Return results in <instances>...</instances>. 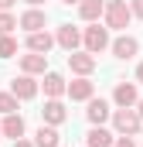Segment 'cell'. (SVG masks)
Wrapping results in <instances>:
<instances>
[{
    "mask_svg": "<svg viewBox=\"0 0 143 147\" xmlns=\"http://www.w3.org/2000/svg\"><path fill=\"white\" fill-rule=\"evenodd\" d=\"M65 96H72V103H89L96 96V82L89 75H78V79H72L65 86Z\"/></svg>",
    "mask_w": 143,
    "mask_h": 147,
    "instance_id": "4",
    "label": "cell"
},
{
    "mask_svg": "<svg viewBox=\"0 0 143 147\" xmlns=\"http://www.w3.org/2000/svg\"><path fill=\"white\" fill-rule=\"evenodd\" d=\"M41 86H44V96L48 99H61L68 82H65V75H58V72H44V82Z\"/></svg>",
    "mask_w": 143,
    "mask_h": 147,
    "instance_id": "16",
    "label": "cell"
},
{
    "mask_svg": "<svg viewBox=\"0 0 143 147\" xmlns=\"http://www.w3.org/2000/svg\"><path fill=\"white\" fill-rule=\"evenodd\" d=\"M14 28H17V17L10 10H0V34H10Z\"/></svg>",
    "mask_w": 143,
    "mask_h": 147,
    "instance_id": "22",
    "label": "cell"
},
{
    "mask_svg": "<svg viewBox=\"0 0 143 147\" xmlns=\"http://www.w3.org/2000/svg\"><path fill=\"white\" fill-rule=\"evenodd\" d=\"M55 45L65 48V51H78V48H82V31L72 28V24H58V31H55Z\"/></svg>",
    "mask_w": 143,
    "mask_h": 147,
    "instance_id": "7",
    "label": "cell"
},
{
    "mask_svg": "<svg viewBox=\"0 0 143 147\" xmlns=\"http://www.w3.org/2000/svg\"><path fill=\"white\" fill-rule=\"evenodd\" d=\"M109 51H112L119 62H130V58L140 55V41H136L133 34H119L116 41H109Z\"/></svg>",
    "mask_w": 143,
    "mask_h": 147,
    "instance_id": "5",
    "label": "cell"
},
{
    "mask_svg": "<svg viewBox=\"0 0 143 147\" xmlns=\"http://www.w3.org/2000/svg\"><path fill=\"white\" fill-rule=\"evenodd\" d=\"M109 116H112L109 103H106V99H96V96H92V99H89V110H85V120H89L92 127H102Z\"/></svg>",
    "mask_w": 143,
    "mask_h": 147,
    "instance_id": "13",
    "label": "cell"
},
{
    "mask_svg": "<svg viewBox=\"0 0 143 147\" xmlns=\"http://www.w3.org/2000/svg\"><path fill=\"white\" fill-rule=\"evenodd\" d=\"M136 86H143V62L136 65Z\"/></svg>",
    "mask_w": 143,
    "mask_h": 147,
    "instance_id": "26",
    "label": "cell"
},
{
    "mask_svg": "<svg viewBox=\"0 0 143 147\" xmlns=\"http://www.w3.org/2000/svg\"><path fill=\"white\" fill-rule=\"evenodd\" d=\"M17 106H21V99L14 96V92H0V113L7 116V113H17Z\"/></svg>",
    "mask_w": 143,
    "mask_h": 147,
    "instance_id": "21",
    "label": "cell"
},
{
    "mask_svg": "<svg viewBox=\"0 0 143 147\" xmlns=\"http://www.w3.org/2000/svg\"><path fill=\"white\" fill-rule=\"evenodd\" d=\"M24 130H27V127H24V116H21V113H7V116H3V123H0V134H3V137H10V140H21V137H24Z\"/></svg>",
    "mask_w": 143,
    "mask_h": 147,
    "instance_id": "14",
    "label": "cell"
},
{
    "mask_svg": "<svg viewBox=\"0 0 143 147\" xmlns=\"http://www.w3.org/2000/svg\"><path fill=\"white\" fill-rule=\"evenodd\" d=\"M136 99H140L136 82H116V89H112V103H116L119 110H133Z\"/></svg>",
    "mask_w": 143,
    "mask_h": 147,
    "instance_id": "6",
    "label": "cell"
},
{
    "mask_svg": "<svg viewBox=\"0 0 143 147\" xmlns=\"http://www.w3.org/2000/svg\"><path fill=\"white\" fill-rule=\"evenodd\" d=\"M14 3H17V0H0V10H10Z\"/></svg>",
    "mask_w": 143,
    "mask_h": 147,
    "instance_id": "27",
    "label": "cell"
},
{
    "mask_svg": "<svg viewBox=\"0 0 143 147\" xmlns=\"http://www.w3.org/2000/svg\"><path fill=\"white\" fill-rule=\"evenodd\" d=\"M14 55H17V38L0 34V58H14Z\"/></svg>",
    "mask_w": 143,
    "mask_h": 147,
    "instance_id": "20",
    "label": "cell"
},
{
    "mask_svg": "<svg viewBox=\"0 0 143 147\" xmlns=\"http://www.w3.org/2000/svg\"><path fill=\"white\" fill-rule=\"evenodd\" d=\"M112 130L106 127H89V134H85V147H112Z\"/></svg>",
    "mask_w": 143,
    "mask_h": 147,
    "instance_id": "18",
    "label": "cell"
},
{
    "mask_svg": "<svg viewBox=\"0 0 143 147\" xmlns=\"http://www.w3.org/2000/svg\"><path fill=\"white\" fill-rule=\"evenodd\" d=\"M0 137H3V134H0Z\"/></svg>",
    "mask_w": 143,
    "mask_h": 147,
    "instance_id": "31",
    "label": "cell"
},
{
    "mask_svg": "<svg viewBox=\"0 0 143 147\" xmlns=\"http://www.w3.org/2000/svg\"><path fill=\"white\" fill-rule=\"evenodd\" d=\"M75 7H78V17H82L85 24H92V21H99V17H102L106 0H78Z\"/></svg>",
    "mask_w": 143,
    "mask_h": 147,
    "instance_id": "17",
    "label": "cell"
},
{
    "mask_svg": "<svg viewBox=\"0 0 143 147\" xmlns=\"http://www.w3.org/2000/svg\"><path fill=\"white\" fill-rule=\"evenodd\" d=\"M44 24H48V14H44L41 7H27V10L17 17V28H24L27 34H31V31H44Z\"/></svg>",
    "mask_w": 143,
    "mask_h": 147,
    "instance_id": "10",
    "label": "cell"
},
{
    "mask_svg": "<svg viewBox=\"0 0 143 147\" xmlns=\"http://www.w3.org/2000/svg\"><path fill=\"white\" fill-rule=\"evenodd\" d=\"M24 3H27V7H41L44 0H24Z\"/></svg>",
    "mask_w": 143,
    "mask_h": 147,
    "instance_id": "29",
    "label": "cell"
},
{
    "mask_svg": "<svg viewBox=\"0 0 143 147\" xmlns=\"http://www.w3.org/2000/svg\"><path fill=\"white\" fill-rule=\"evenodd\" d=\"M126 3H130V14L143 21V0H126Z\"/></svg>",
    "mask_w": 143,
    "mask_h": 147,
    "instance_id": "23",
    "label": "cell"
},
{
    "mask_svg": "<svg viewBox=\"0 0 143 147\" xmlns=\"http://www.w3.org/2000/svg\"><path fill=\"white\" fill-rule=\"evenodd\" d=\"M102 21H106L109 31H126L130 21H133L130 3H126V0H106V7H102Z\"/></svg>",
    "mask_w": 143,
    "mask_h": 147,
    "instance_id": "1",
    "label": "cell"
},
{
    "mask_svg": "<svg viewBox=\"0 0 143 147\" xmlns=\"http://www.w3.org/2000/svg\"><path fill=\"white\" fill-rule=\"evenodd\" d=\"M58 3H65V7H72V3H78V0H58Z\"/></svg>",
    "mask_w": 143,
    "mask_h": 147,
    "instance_id": "30",
    "label": "cell"
},
{
    "mask_svg": "<svg viewBox=\"0 0 143 147\" xmlns=\"http://www.w3.org/2000/svg\"><path fill=\"white\" fill-rule=\"evenodd\" d=\"M34 147H61V140H58V130L55 127H48V123H41L34 134Z\"/></svg>",
    "mask_w": 143,
    "mask_h": 147,
    "instance_id": "19",
    "label": "cell"
},
{
    "mask_svg": "<svg viewBox=\"0 0 143 147\" xmlns=\"http://www.w3.org/2000/svg\"><path fill=\"white\" fill-rule=\"evenodd\" d=\"M112 147H136V144H133V137H116Z\"/></svg>",
    "mask_w": 143,
    "mask_h": 147,
    "instance_id": "24",
    "label": "cell"
},
{
    "mask_svg": "<svg viewBox=\"0 0 143 147\" xmlns=\"http://www.w3.org/2000/svg\"><path fill=\"white\" fill-rule=\"evenodd\" d=\"M109 41H112V38H109V28H106V24H99V21H92V24L82 31V48H85L89 55H99V51H106V48H109Z\"/></svg>",
    "mask_w": 143,
    "mask_h": 147,
    "instance_id": "2",
    "label": "cell"
},
{
    "mask_svg": "<svg viewBox=\"0 0 143 147\" xmlns=\"http://www.w3.org/2000/svg\"><path fill=\"white\" fill-rule=\"evenodd\" d=\"M37 89H41V86H37V79H34V75H24V72H21L14 82H10V92H14L21 103L34 99V96H37Z\"/></svg>",
    "mask_w": 143,
    "mask_h": 147,
    "instance_id": "8",
    "label": "cell"
},
{
    "mask_svg": "<svg viewBox=\"0 0 143 147\" xmlns=\"http://www.w3.org/2000/svg\"><path fill=\"white\" fill-rule=\"evenodd\" d=\"M68 69H72L75 75H92V72H96V55H89L85 48L68 51Z\"/></svg>",
    "mask_w": 143,
    "mask_h": 147,
    "instance_id": "9",
    "label": "cell"
},
{
    "mask_svg": "<svg viewBox=\"0 0 143 147\" xmlns=\"http://www.w3.org/2000/svg\"><path fill=\"white\" fill-rule=\"evenodd\" d=\"M112 130L119 134V137H136L143 127V120L136 116V110H112Z\"/></svg>",
    "mask_w": 143,
    "mask_h": 147,
    "instance_id": "3",
    "label": "cell"
},
{
    "mask_svg": "<svg viewBox=\"0 0 143 147\" xmlns=\"http://www.w3.org/2000/svg\"><path fill=\"white\" fill-rule=\"evenodd\" d=\"M136 116L143 120V99H136Z\"/></svg>",
    "mask_w": 143,
    "mask_h": 147,
    "instance_id": "28",
    "label": "cell"
},
{
    "mask_svg": "<svg viewBox=\"0 0 143 147\" xmlns=\"http://www.w3.org/2000/svg\"><path fill=\"white\" fill-rule=\"evenodd\" d=\"M51 48H55V34H48V31H31V34H27V51L48 55Z\"/></svg>",
    "mask_w": 143,
    "mask_h": 147,
    "instance_id": "15",
    "label": "cell"
},
{
    "mask_svg": "<svg viewBox=\"0 0 143 147\" xmlns=\"http://www.w3.org/2000/svg\"><path fill=\"white\" fill-rule=\"evenodd\" d=\"M41 120H44L48 127H61V123L68 120L65 103H61V99H48V103H44V110H41Z\"/></svg>",
    "mask_w": 143,
    "mask_h": 147,
    "instance_id": "11",
    "label": "cell"
},
{
    "mask_svg": "<svg viewBox=\"0 0 143 147\" xmlns=\"http://www.w3.org/2000/svg\"><path fill=\"white\" fill-rule=\"evenodd\" d=\"M10 147H34V144H31V140H24V137H21V140H14V144H10Z\"/></svg>",
    "mask_w": 143,
    "mask_h": 147,
    "instance_id": "25",
    "label": "cell"
},
{
    "mask_svg": "<svg viewBox=\"0 0 143 147\" xmlns=\"http://www.w3.org/2000/svg\"><path fill=\"white\" fill-rule=\"evenodd\" d=\"M21 72L24 75H44L48 72V55H37V51L21 55Z\"/></svg>",
    "mask_w": 143,
    "mask_h": 147,
    "instance_id": "12",
    "label": "cell"
}]
</instances>
